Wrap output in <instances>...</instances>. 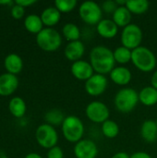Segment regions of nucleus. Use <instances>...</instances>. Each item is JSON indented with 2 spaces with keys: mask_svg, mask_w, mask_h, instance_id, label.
Returning <instances> with one entry per match:
<instances>
[{
  "mask_svg": "<svg viewBox=\"0 0 157 158\" xmlns=\"http://www.w3.org/2000/svg\"><path fill=\"white\" fill-rule=\"evenodd\" d=\"M90 63L97 74H110L116 64L113 51L103 45L94 46L90 52Z\"/></svg>",
  "mask_w": 157,
  "mask_h": 158,
  "instance_id": "obj_1",
  "label": "nucleus"
},
{
  "mask_svg": "<svg viewBox=\"0 0 157 158\" xmlns=\"http://www.w3.org/2000/svg\"><path fill=\"white\" fill-rule=\"evenodd\" d=\"M132 64L143 72H150L156 67V56L152 50L145 46H140L132 50Z\"/></svg>",
  "mask_w": 157,
  "mask_h": 158,
  "instance_id": "obj_2",
  "label": "nucleus"
},
{
  "mask_svg": "<svg viewBox=\"0 0 157 158\" xmlns=\"http://www.w3.org/2000/svg\"><path fill=\"white\" fill-rule=\"evenodd\" d=\"M139 102V94L132 88H123L115 96V106L121 113L133 111Z\"/></svg>",
  "mask_w": 157,
  "mask_h": 158,
  "instance_id": "obj_3",
  "label": "nucleus"
},
{
  "mask_svg": "<svg viewBox=\"0 0 157 158\" xmlns=\"http://www.w3.org/2000/svg\"><path fill=\"white\" fill-rule=\"evenodd\" d=\"M62 132L68 142L77 143L82 140V136L84 134V125L80 118L72 115L68 116L62 124Z\"/></svg>",
  "mask_w": 157,
  "mask_h": 158,
  "instance_id": "obj_4",
  "label": "nucleus"
},
{
  "mask_svg": "<svg viewBox=\"0 0 157 158\" xmlns=\"http://www.w3.org/2000/svg\"><path fill=\"white\" fill-rule=\"evenodd\" d=\"M36 42L43 50L53 52L60 47L62 38L56 30L53 28H44L37 34Z\"/></svg>",
  "mask_w": 157,
  "mask_h": 158,
  "instance_id": "obj_5",
  "label": "nucleus"
},
{
  "mask_svg": "<svg viewBox=\"0 0 157 158\" xmlns=\"http://www.w3.org/2000/svg\"><path fill=\"white\" fill-rule=\"evenodd\" d=\"M81 19L89 25H97L103 19L102 7L93 1H85L79 7Z\"/></svg>",
  "mask_w": 157,
  "mask_h": 158,
  "instance_id": "obj_6",
  "label": "nucleus"
},
{
  "mask_svg": "<svg viewBox=\"0 0 157 158\" xmlns=\"http://www.w3.org/2000/svg\"><path fill=\"white\" fill-rule=\"evenodd\" d=\"M143 31L142 29L133 23L123 28L121 32V44L123 46L134 50L141 46L143 42Z\"/></svg>",
  "mask_w": 157,
  "mask_h": 158,
  "instance_id": "obj_7",
  "label": "nucleus"
},
{
  "mask_svg": "<svg viewBox=\"0 0 157 158\" xmlns=\"http://www.w3.org/2000/svg\"><path fill=\"white\" fill-rule=\"evenodd\" d=\"M36 140L38 143L47 149L56 146L58 135L56 129L49 124H42L36 130Z\"/></svg>",
  "mask_w": 157,
  "mask_h": 158,
  "instance_id": "obj_8",
  "label": "nucleus"
},
{
  "mask_svg": "<svg viewBox=\"0 0 157 158\" xmlns=\"http://www.w3.org/2000/svg\"><path fill=\"white\" fill-rule=\"evenodd\" d=\"M86 117L94 123H104L108 120L110 112L105 104L101 101H93L86 106Z\"/></svg>",
  "mask_w": 157,
  "mask_h": 158,
  "instance_id": "obj_9",
  "label": "nucleus"
},
{
  "mask_svg": "<svg viewBox=\"0 0 157 158\" xmlns=\"http://www.w3.org/2000/svg\"><path fill=\"white\" fill-rule=\"evenodd\" d=\"M108 81L105 75L93 74L89 80L85 81V91L91 96H98L104 94L107 88Z\"/></svg>",
  "mask_w": 157,
  "mask_h": 158,
  "instance_id": "obj_10",
  "label": "nucleus"
},
{
  "mask_svg": "<svg viewBox=\"0 0 157 158\" xmlns=\"http://www.w3.org/2000/svg\"><path fill=\"white\" fill-rule=\"evenodd\" d=\"M74 155L76 158H95L98 155V148L93 141L82 139L75 144Z\"/></svg>",
  "mask_w": 157,
  "mask_h": 158,
  "instance_id": "obj_11",
  "label": "nucleus"
},
{
  "mask_svg": "<svg viewBox=\"0 0 157 158\" xmlns=\"http://www.w3.org/2000/svg\"><path fill=\"white\" fill-rule=\"evenodd\" d=\"M70 70H71V74L79 81H86L94 74V70L91 63L82 59L73 62Z\"/></svg>",
  "mask_w": 157,
  "mask_h": 158,
  "instance_id": "obj_12",
  "label": "nucleus"
},
{
  "mask_svg": "<svg viewBox=\"0 0 157 158\" xmlns=\"http://www.w3.org/2000/svg\"><path fill=\"white\" fill-rule=\"evenodd\" d=\"M85 53V46L82 42L79 41H74V42H69L64 50V55L67 59L72 62H76L81 59Z\"/></svg>",
  "mask_w": 157,
  "mask_h": 158,
  "instance_id": "obj_13",
  "label": "nucleus"
},
{
  "mask_svg": "<svg viewBox=\"0 0 157 158\" xmlns=\"http://www.w3.org/2000/svg\"><path fill=\"white\" fill-rule=\"evenodd\" d=\"M96 27L98 34L105 39L114 38L118 31V26L114 22L113 19H103L96 25Z\"/></svg>",
  "mask_w": 157,
  "mask_h": 158,
  "instance_id": "obj_14",
  "label": "nucleus"
},
{
  "mask_svg": "<svg viewBox=\"0 0 157 158\" xmlns=\"http://www.w3.org/2000/svg\"><path fill=\"white\" fill-rule=\"evenodd\" d=\"M19 80L11 73H5L0 75V94L8 95L11 94L18 87Z\"/></svg>",
  "mask_w": 157,
  "mask_h": 158,
  "instance_id": "obj_15",
  "label": "nucleus"
},
{
  "mask_svg": "<svg viewBox=\"0 0 157 158\" xmlns=\"http://www.w3.org/2000/svg\"><path fill=\"white\" fill-rule=\"evenodd\" d=\"M109 75L112 81L117 85L124 86L131 81V72L126 67H115Z\"/></svg>",
  "mask_w": 157,
  "mask_h": 158,
  "instance_id": "obj_16",
  "label": "nucleus"
},
{
  "mask_svg": "<svg viewBox=\"0 0 157 158\" xmlns=\"http://www.w3.org/2000/svg\"><path fill=\"white\" fill-rule=\"evenodd\" d=\"M141 136L147 143H154L157 140L156 121L148 119L145 120L141 127Z\"/></svg>",
  "mask_w": 157,
  "mask_h": 158,
  "instance_id": "obj_17",
  "label": "nucleus"
},
{
  "mask_svg": "<svg viewBox=\"0 0 157 158\" xmlns=\"http://www.w3.org/2000/svg\"><path fill=\"white\" fill-rule=\"evenodd\" d=\"M140 102L146 106H153L157 104V90L151 86H146L139 93Z\"/></svg>",
  "mask_w": 157,
  "mask_h": 158,
  "instance_id": "obj_18",
  "label": "nucleus"
},
{
  "mask_svg": "<svg viewBox=\"0 0 157 158\" xmlns=\"http://www.w3.org/2000/svg\"><path fill=\"white\" fill-rule=\"evenodd\" d=\"M60 18H61V13L56 6L55 7H53V6L46 7L45 9H43V11L42 12V15H41L43 23L44 25L48 26V28L57 24L58 21L60 20Z\"/></svg>",
  "mask_w": 157,
  "mask_h": 158,
  "instance_id": "obj_19",
  "label": "nucleus"
},
{
  "mask_svg": "<svg viewBox=\"0 0 157 158\" xmlns=\"http://www.w3.org/2000/svg\"><path fill=\"white\" fill-rule=\"evenodd\" d=\"M113 20L118 27L125 28L126 26L130 24L131 21V13L130 11L125 6H118L117 10L114 12Z\"/></svg>",
  "mask_w": 157,
  "mask_h": 158,
  "instance_id": "obj_20",
  "label": "nucleus"
},
{
  "mask_svg": "<svg viewBox=\"0 0 157 158\" xmlns=\"http://www.w3.org/2000/svg\"><path fill=\"white\" fill-rule=\"evenodd\" d=\"M5 67L8 73L16 74L19 73L23 67V62L21 57L17 54H9L5 58Z\"/></svg>",
  "mask_w": 157,
  "mask_h": 158,
  "instance_id": "obj_21",
  "label": "nucleus"
},
{
  "mask_svg": "<svg viewBox=\"0 0 157 158\" xmlns=\"http://www.w3.org/2000/svg\"><path fill=\"white\" fill-rule=\"evenodd\" d=\"M24 25L29 31L38 34L43 30V23L42 21L41 17H39L36 14H31L26 17L24 20Z\"/></svg>",
  "mask_w": 157,
  "mask_h": 158,
  "instance_id": "obj_22",
  "label": "nucleus"
},
{
  "mask_svg": "<svg viewBox=\"0 0 157 158\" xmlns=\"http://www.w3.org/2000/svg\"><path fill=\"white\" fill-rule=\"evenodd\" d=\"M149 2L147 0H128L126 3V7L132 14L141 15L145 13L149 9Z\"/></svg>",
  "mask_w": 157,
  "mask_h": 158,
  "instance_id": "obj_23",
  "label": "nucleus"
},
{
  "mask_svg": "<svg viewBox=\"0 0 157 158\" xmlns=\"http://www.w3.org/2000/svg\"><path fill=\"white\" fill-rule=\"evenodd\" d=\"M65 118H66V117L64 116L63 112L58 108L50 109L49 111L46 112V114L44 116V119L47 122V124H49L53 127L59 126V125L62 126Z\"/></svg>",
  "mask_w": 157,
  "mask_h": 158,
  "instance_id": "obj_24",
  "label": "nucleus"
},
{
  "mask_svg": "<svg viewBox=\"0 0 157 158\" xmlns=\"http://www.w3.org/2000/svg\"><path fill=\"white\" fill-rule=\"evenodd\" d=\"M114 58L116 63L124 65L127 64L129 62L131 61V57H132V50L121 45L117 47L114 51Z\"/></svg>",
  "mask_w": 157,
  "mask_h": 158,
  "instance_id": "obj_25",
  "label": "nucleus"
},
{
  "mask_svg": "<svg viewBox=\"0 0 157 158\" xmlns=\"http://www.w3.org/2000/svg\"><path fill=\"white\" fill-rule=\"evenodd\" d=\"M8 107L10 113L17 118H21L26 112V104L20 97L12 98L9 102Z\"/></svg>",
  "mask_w": 157,
  "mask_h": 158,
  "instance_id": "obj_26",
  "label": "nucleus"
},
{
  "mask_svg": "<svg viewBox=\"0 0 157 158\" xmlns=\"http://www.w3.org/2000/svg\"><path fill=\"white\" fill-rule=\"evenodd\" d=\"M62 32L64 37L69 41V42H74V41H79L81 38V31L80 28L74 24V23H66L63 28H62Z\"/></svg>",
  "mask_w": 157,
  "mask_h": 158,
  "instance_id": "obj_27",
  "label": "nucleus"
},
{
  "mask_svg": "<svg viewBox=\"0 0 157 158\" xmlns=\"http://www.w3.org/2000/svg\"><path fill=\"white\" fill-rule=\"evenodd\" d=\"M102 132L108 139L116 138L119 133V126L114 120L108 119L102 124Z\"/></svg>",
  "mask_w": 157,
  "mask_h": 158,
  "instance_id": "obj_28",
  "label": "nucleus"
},
{
  "mask_svg": "<svg viewBox=\"0 0 157 158\" xmlns=\"http://www.w3.org/2000/svg\"><path fill=\"white\" fill-rule=\"evenodd\" d=\"M77 4L78 2L76 0H56L55 2V6L60 13H68L72 11L77 6Z\"/></svg>",
  "mask_w": 157,
  "mask_h": 158,
  "instance_id": "obj_29",
  "label": "nucleus"
},
{
  "mask_svg": "<svg viewBox=\"0 0 157 158\" xmlns=\"http://www.w3.org/2000/svg\"><path fill=\"white\" fill-rule=\"evenodd\" d=\"M102 10L105 11V13H108V14H114V12L117 10V8L118 7V4L116 3V1H112V0H108V1H105L102 6Z\"/></svg>",
  "mask_w": 157,
  "mask_h": 158,
  "instance_id": "obj_30",
  "label": "nucleus"
},
{
  "mask_svg": "<svg viewBox=\"0 0 157 158\" xmlns=\"http://www.w3.org/2000/svg\"><path fill=\"white\" fill-rule=\"evenodd\" d=\"M47 158H64V152L60 147L55 146L49 149L47 153Z\"/></svg>",
  "mask_w": 157,
  "mask_h": 158,
  "instance_id": "obj_31",
  "label": "nucleus"
},
{
  "mask_svg": "<svg viewBox=\"0 0 157 158\" xmlns=\"http://www.w3.org/2000/svg\"><path fill=\"white\" fill-rule=\"evenodd\" d=\"M11 15L15 18V19H20L23 17L24 15V7L16 4L12 6L11 8Z\"/></svg>",
  "mask_w": 157,
  "mask_h": 158,
  "instance_id": "obj_32",
  "label": "nucleus"
},
{
  "mask_svg": "<svg viewBox=\"0 0 157 158\" xmlns=\"http://www.w3.org/2000/svg\"><path fill=\"white\" fill-rule=\"evenodd\" d=\"M130 158H152V156L145 152H136L130 156Z\"/></svg>",
  "mask_w": 157,
  "mask_h": 158,
  "instance_id": "obj_33",
  "label": "nucleus"
},
{
  "mask_svg": "<svg viewBox=\"0 0 157 158\" xmlns=\"http://www.w3.org/2000/svg\"><path fill=\"white\" fill-rule=\"evenodd\" d=\"M36 3V0H16V4L21 6H28L32 4Z\"/></svg>",
  "mask_w": 157,
  "mask_h": 158,
  "instance_id": "obj_34",
  "label": "nucleus"
},
{
  "mask_svg": "<svg viewBox=\"0 0 157 158\" xmlns=\"http://www.w3.org/2000/svg\"><path fill=\"white\" fill-rule=\"evenodd\" d=\"M111 158H130V156L125 152H118L116 153Z\"/></svg>",
  "mask_w": 157,
  "mask_h": 158,
  "instance_id": "obj_35",
  "label": "nucleus"
},
{
  "mask_svg": "<svg viewBox=\"0 0 157 158\" xmlns=\"http://www.w3.org/2000/svg\"><path fill=\"white\" fill-rule=\"evenodd\" d=\"M151 84L153 87H155L157 90V70L154 72V74L151 78Z\"/></svg>",
  "mask_w": 157,
  "mask_h": 158,
  "instance_id": "obj_36",
  "label": "nucleus"
},
{
  "mask_svg": "<svg viewBox=\"0 0 157 158\" xmlns=\"http://www.w3.org/2000/svg\"><path fill=\"white\" fill-rule=\"evenodd\" d=\"M25 158H43L40 155L36 154V153H31L29 155H27Z\"/></svg>",
  "mask_w": 157,
  "mask_h": 158,
  "instance_id": "obj_37",
  "label": "nucleus"
},
{
  "mask_svg": "<svg viewBox=\"0 0 157 158\" xmlns=\"http://www.w3.org/2000/svg\"><path fill=\"white\" fill-rule=\"evenodd\" d=\"M10 3V1H0V4H7Z\"/></svg>",
  "mask_w": 157,
  "mask_h": 158,
  "instance_id": "obj_38",
  "label": "nucleus"
},
{
  "mask_svg": "<svg viewBox=\"0 0 157 158\" xmlns=\"http://www.w3.org/2000/svg\"><path fill=\"white\" fill-rule=\"evenodd\" d=\"M156 124H157V120H156Z\"/></svg>",
  "mask_w": 157,
  "mask_h": 158,
  "instance_id": "obj_39",
  "label": "nucleus"
}]
</instances>
